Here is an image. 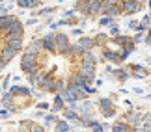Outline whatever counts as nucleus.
I'll list each match as a JSON object with an SVG mask.
<instances>
[{"mask_svg":"<svg viewBox=\"0 0 151 132\" xmlns=\"http://www.w3.org/2000/svg\"><path fill=\"white\" fill-rule=\"evenodd\" d=\"M21 69L24 73L30 74L34 69H36V56H30V54H24L22 56V61H21Z\"/></svg>","mask_w":151,"mask_h":132,"instance_id":"f257e3e1","label":"nucleus"},{"mask_svg":"<svg viewBox=\"0 0 151 132\" xmlns=\"http://www.w3.org/2000/svg\"><path fill=\"white\" fill-rule=\"evenodd\" d=\"M17 52H19V50L13 49L9 43H6V45H4V49H2V61H0V64H2V69L8 65V60H11Z\"/></svg>","mask_w":151,"mask_h":132,"instance_id":"f03ea898","label":"nucleus"},{"mask_svg":"<svg viewBox=\"0 0 151 132\" xmlns=\"http://www.w3.org/2000/svg\"><path fill=\"white\" fill-rule=\"evenodd\" d=\"M2 28L4 30H17V28H22V24L15 19V17L2 15Z\"/></svg>","mask_w":151,"mask_h":132,"instance_id":"7ed1b4c3","label":"nucleus"},{"mask_svg":"<svg viewBox=\"0 0 151 132\" xmlns=\"http://www.w3.org/2000/svg\"><path fill=\"white\" fill-rule=\"evenodd\" d=\"M56 39H58V50H60V52L65 54V52H69V50H71V45H69V41H67V36L58 34Z\"/></svg>","mask_w":151,"mask_h":132,"instance_id":"20e7f679","label":"nucleus"},{"mask_svg":"<svg viewBox=\"0 0 151 132\" xmlns=\"http://www.w3.org/2000/svg\"><path fill=\"white\" fill-rule=\"evenodd\" d=\"M43 41H45V49L50 50V52H54V50H58V39L54 34H49L47 37H43Z\"/></svg>","mask_w":151,"mask_h":132,"instance_id":"39448f33","label":"nucleus"},{"mask_svg":"<svg viewBox=\"0 0 151 132\" xmlns=\"http://www.w3.org/2000/svg\"><path fill=\"white\" fill-rule=\"evenodd\" d=\"M140 9V2L138 0H125L123 2V11L125 13H136Z\"/></svg>","mask_w":151,"mask_h":132,"instance_id":"423d86ee","label":"nucleus"},{"mask_svg":"<svg viewBox=\"0 0 151 132\" xmlns=\"http://www.w3.org/2000/svg\"><path fill=\"white\" fill-rule=\"evenodd\" d=\"M22 36H24V30H22V28H17V30H8L6 41H17V39H22Z\"/></svg>","mask_w":151,"mask_h":132,"instance_id":"0eeeda50","label":"nucleus"},{"mask_svg":"<svg viewBox=\"0 0 151 132\" xmlns=\"http://www.w3.org/2000/svg\"><path fill=\"white\" fill-rule=\"evenodd\" d=\"M93 65L95 64H86V61L82 64V71H80V73L88 78V82H90V80H93Z\"/></svg>","mask_w":151,"mask_h":132,"instance_id":"6e6552de","label":"nucleus"},{"mask_svg":"<svg viewBox=\"0 0 151 132\" xmlns=\"http://www.w3.org/2000/svg\"><path fill=\"white\" fill-rule=\"evenodd\" d=\"M77 9L80 11V13H90L91 0H78V2H77Z\"/></svg>","mask_w":151,"mask_h":132,"instance_id":"1a4fd4ad","label":"nucleus"},{"mask_svg":"<svg viewBox=\"0 0 151 132\" xmlns=\"http://www.w3.org/2000/svg\"><path fill=\"white\" fill-rule=\"evenodd\" d=\"M78 45H82L86 50H91V49H93V45H95V41H91L90 37H80L78 39Z\"/></svg>","mask_w":151,"mask_h":132,"instance_id":"9d476101","label":"nucleus"},{"mask_svg":"<svg viewBox=\"0 0 151 132\" xmlns=\"http://www.w3.org/2000/svg\"><path fill=\"white\" fill-rule=\"evenodd\" d=\"M73 84L75 86H86V84H88V78H86L82 73H80V74H75V76H73Z\"/></svg>","mask_w":151,"mask_h":132,"instance_id":"9b49d317","label":"nucleus"},{"mask_svg":"<svg viewBox=\"0 0 151 132\" xmlns=\"http://www.w3.org/2000/svg\"><path fill=\"white\" fill-rule=\"evenodd\" d=\"M121 11H123V6L119 8V6H116V4H114V6H110V8H108L106 11H104V13H108L110 17H116V15H119Z\"/></svg>","mask_w":151,"mask_h":132,"instance_id":"f8f14e48","label":"nucleus"},{"mask_svg":"<svg viewBox=\"0 0 151 132\" xmlns=\"http://www.w3.org/2000/svg\"><path fill=\"white\" fill-rule=\"evenodd\" d=\"M84 52H86V49L82 45H75V47H71V50H69V54H75V56H82Z\"/></svg>","mask_w":151,"mask_h":132,"instance_id":"ddd939ff","label":"nucleus"},{"mask_svg":"<svg viewBox=\"0 0 151 132\" xmlns=\"http://www.w3.org/2000/svg\"><path fill=\"white\" fill-rule=\"evenodd\" d=\"M101 110L103 112H110V108H112V101H108V99H101Z\"/></svg>","mask_w":151,"mask_h":132,"instance_id":"4468645a","label":"nucleus"},{"mask_svg":"<svg viewBox=\"0 0 151 132\" xmlns=\"http://www.w3.org/2000/svg\"><path fill=\"white\" fill-rule=\"evenodd\" d=\"M149 22H151V17H144L142 22L136 26V30H146V28H149Z\"/></svg>","mask_w":151,"mask_h":132,"instance_id":"2eb2a0df","label":"nucleus"},{"mask_svg":"<svg viewBox=\"0 0 151 132\" xmlns=\"http://www.w3.org/2000/svg\"><path fill=\"white\" fill-rule=\"evenodd\" d=\"M37 0H17V4L21 6V8H30V6H36Z\"/></svg>","mask_w":151,"mask_h":132,"instance_id":"dca6fc26","label":"nucleus"},{"mask_svg":"<svg viewBox=\"0 0 151 132\" xmlns=\"http://www.w3.org/2000/svg\"><path fill=\"white\" fill-rule=\"evenodd\" d=\"M112 130H116V132H125V130H129V127H127L125 123H116V125H112Z\"/></svg>","mask_w":151,"mask_h":132,"instance_id":"f3484780","label":"nucleus"},{"mask_svg":"<svg viewBox=\"0 0 151 132\" xmlns=\"http://www.w3.org/2000/svg\"><path fill=\"white\" fill-rule=\"evenodd\" d=\"M82 56H84V61H86V64H95V58H93V54H91L90 50H86Z\"/></svg>","mask_w":151,"mask_h":132,"instance_id":"a211bd4d","label":"nucleus"},{"mask_svg":"<svg viewBox=\"0 0 151 132\" xmlns=\"http://www.w3.org/2000/svg\"><path fill=\"white\" fill-rule=\"evenodd\" d=\"M6 43H9L13 49H17V50H21L22 49V39H17V41H6Z\"/></svg>","mask_w":151,"mask_h":132,"instance_id":"6ab92c4d","label":"nucleus"},{"mask_svg":"<svg viewBox=\"0 0 151 132\" xmlns=\"http://www.w3.org/2000/svg\"><path fill=\"white\" fill-rule=\"evenodd\" d=\"M52 110L58 112V110H62V97H56V104L52 106Z\"/></svg>","mask_w":151,"mask_h":132,"instance_id":"aec40b11","label":"nucleus"},{"mask_svg":"<svg viewBox=\"0 0 151 132\" xmlns=\"http://www.w3.org/2000/svg\"><path fill=\"white\" fill-rule=\"evenodd\" d=\"M65 119H67V121H69V119H71V121H75V119H77V113H75V112H65Z\"/></svg>","mask_w":151,"mask_h":132,"instance_id":"412c9836","label":"nucleus"},{"mask_svg":"<svg viewBox=\"0 0 151 132\" xmlns=\"http://www.w3.org/2000/svg\"><path fill=\"white\" fill-rule=\"evenodd\" d=\"M104 39H106V36H104V34L97 36V37H95V45H103V43H104Z\"/></svg>","mask_w":151,"mask_h":132,"instance_id":"4be33fe9","label":"nucleus"},{"mask_svg":"<svg viewBox=\"0 0 151 132\" xmlns=\"http://www.w3.org/2000/svg\"><path fill=\"white\" fill-rule=\"evenodd\" d=\"M104 56H106V60H118V54H116V52H104Z\"/></svg>","mask_w":151,"mask_h":132,"instance_id":"5701e85b","label":"nucleus"},{"mask_svg":"<svg viewBox=\"0 0 151 132\" xmlns=\"http://www.w3.org/2000/svg\"><path fill=\"white\" fill-rule=\"evenodd\" d=\"M67 128H69V125H67V123H63V121L56 125V130H67Z\"/></svg>","mask_w":151,"mask_h":132,"instance_id":"b1692460","label":"nucleus"},{"mask_svg":"<svg viewBox=\"0 0 151 132\" xmlns=\"http://www.w3.org/2000/svg\"><path fill=\"white\" fill-rule=\"evenodd\" d=\"M127 41H129L127 37H118V39H116V43H118V45H125Z\"/></svg>","mask_w":151,"mask_h":132,"instance_id":"393cba45","label":"nucleus"},{"mask_svg":"<svg viewBox=\"0 0 151 132\" xmlns=\"http://www.w3.org/2000/svg\"><path fill=\"white\" fill-rule=\"evenodd\" d=\"M118 32H119V30H118V26H116V24L110 28V34H112V36H118Z\"/></svg>","mask_w":151,"mask_h":132,"instance_id":"a878e982","label":"nucleus"},{"mask_svg":"<svg viewBox=\"0 0 151 132\" xmlns=\"http://www.w3.org/2000/svg\"><path fill=\"white\" fill-rule=\"evenodd\" d=\"M9 101H11V95H4V97H2V102H4V104H8Z\"/></svg>","mask_w":151,"mask_h":132,"instance_id":"bb28decb","label":"nucleus"},{"mask_svg":"<svg viewBox=\"0 0 151 132\" xmlns=\"http://www.w3.org/2000/svg\"><path fill=\"white\" fill-rule=\"evenodd\" d=\"M110 21H112V19H110V15H108V17H104V19H101V24H108Z\"/></svg>","mask_w":151,"mask_h":132,"instance_id":"cd10ccee","label":"nucleus"},{"mask_svg":"<svg viewBox=\"0 0 151 132\" xmlns=\"http://www.w3.org/2000/svg\"><path fill=\"white\" fill-rule=\"evenodd\" d=\"M136 26H138L136 21H131V22H129V28H134V30H136Z\"/></svg>","mask_w":151,"mask_h":132,"instance_id":"c85d7f7f","label":"nucleus"},{"mask_svg":"<svg viewBox=\"0 0 151 132\" xmlns=\"http://www.w3.org/2000/svg\"><path fill=\"white\" fill-rule=\"evenodd\" d=\"M45 119H47V123H49V125H50V123H54V117H52V116H47Z\"/></svg>","mask_w":151,"mask_h":132,"instance_id":"c756f323","label":"nucleus"},{"mask_svg":"<svg viewBox=\"0 0 151 132\" xmlns=\"http://www.w3.org/2000/svg\"><path fill=\"white\" fill-rule=\"evenodd\" d=\"M147 45H151V28H149V34H147Z\"/></svg>","mask_w":151,"mask_h":132,"instance_id":"7c9ffc66","label":"nucleus"},{"mask_svg":"<svg viewBox=\"0 0 151 132\" xmlns=\"http://www.w3.org/2000/svg\"><path fill=\"white\" fill-rule=\"evenodd\" d=\"M123 2H125V0H123Z\"/></svg>","mask_w":151,"mask_h":132,"instance_id":"2f4dec72","label":"nucleus"}]
</instances>
